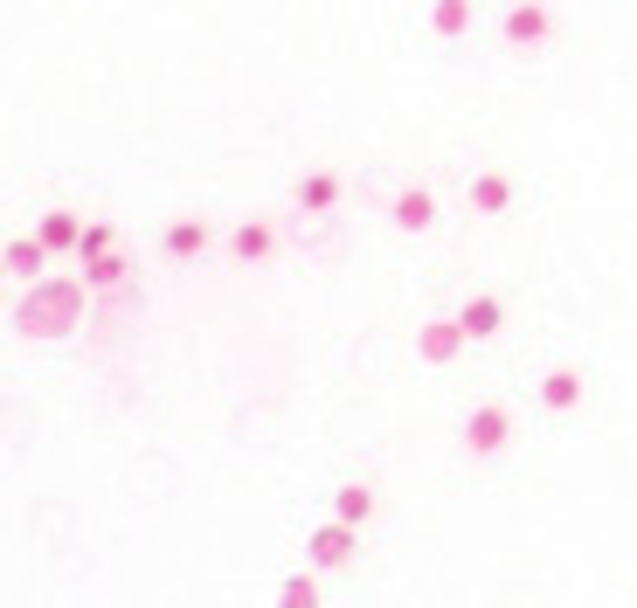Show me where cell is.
I'll list each match as a JSON object with an SVG mask.
<instances>
[{"label": "cell", "instance_id": "9a60e30c", "mask_svg": "<svg viewBox=\"0 0 637 608\" xmlns=\"http://www.w3.org/2000/svg\"><path fill=\"white\" fill-rule=\"evenodd\" d=\"M112 249H118V228H112V222H91L84 235H76L70 256H76V263H97V256H112Z\"/></svg>", "mask_w": 637, "mask_h": 608}, {"label": "cell", "instance_id": "3957f363", "mask_svg": "<svg viewBox=\"0 0 637 608\" xmlns=\"http://www.w3.org/2000/svg\"><path fill=\"white\" fill-rule=\"evenodd\" d=\"M305 553H312V574H333V567H347L353 553H361V533H347V525H312V533H305Z\"/></svg>", "mask_w": 637, "mask_h": 608}, {"label": "cell", "instance_id": "7c38bea8", "mask_svg": "<svg viewBox=\"0 0 637 608\" xmlns=\"http://www.w3.org/2000/svg\"><path fill=\"white\" fill-rule=\"evenodd\" d=\"M368 519H374V491H368V484H340V491H333V525L361 533Z\"/></svg>", "mask_w": 637, "mask_h": 608}, {"label": "cell", "instance_id": "4fadbf2b", "mask_svg": "<svg viewBox=\"0 0 637 608\" xmlns=\"http://www.w3.org/2000/svg\"><path fill=\"white\" fill-rule=\"evenodd\" d=\"M429 222H437V194H429V188H410V194L395 201V228L402 235H423Z\"/></svg>", "mask_w": 637, "mask_h": 608}, {"label": "cell", "instance_id": "30bf717a", "mask_svg": "<svg viewBox=\"0 0 637 608\" xmlns=\"http://www.w3.org/2000/svg\"><path fill=\"white\" fill-rule=\"evenodd\" d=\"M270 249H277L270 222H243L236 235H229V256H236V263H270Z\"/></svg>", "mask_w": 637, "mask_h": 608}, {"label": "cell", "instance_id": "ac0fdd59", "mask_svg": "<svg viewBox=\"0 0 637 608\" xmlns=\"http://www.w3.org/2000/svg\"><path fill=\"white\" fill-rule=\"evenodd\" d=\"M429 29H437V35H465L471 29V0H437V8H429Z\"/></svg>", "mask_w": 637, "mask_h": 608}, {"label": "cell", "instance_id": "2e32d148", "mask_svg": "<svg viewBox=\"0 0 637 608\" xmlns=\"http://www.w3.org/2000/svg\"><path fill=\"white\" fill-rule=\"evenodd\" d=\"M209 249V222H173L167 228V256H201Z\"/></svg>", "mask_w": 637, "mask_h": 608}, {"label": "cell", "instance_id": "277c9868", "mask_svg": "<svg viewBox=\"0 0 637 608\" xmlns=\"http://www.w3.org/2000/svg\"><path fill=\"white\" fill-rule=\"evenodd\" d=\"M450 326L465 332V346H486V339H499V326H506V305L492 298V290H478V298L457 305V319H450Z\"/></svg>", "mask_w": 637, "mask_h": 608}, {"label": "cell", "instance_id": "9c48e42d", "mask_svg": "<svg viewBox=\"0 0 637 608\" xmlns=\"http://www.w3.org/2000/svg\"><path fill=\"white\" fill-rule=\"evenodd\" d=\"M548 29H554L548 8H513V14H506V42H513V49H541Z\"/></svg>", "mask_w": 637, "mask_h": 608}, {"label": "cell", "instance_id": "8992f818", "mask_svg": "<svg viewBox=\"0 0 637 608\" xmlns=\"http://www.w3.org/2000/svg\"><path fill=\"white\" fill-rule=\"evenodd\" d=\"M76 235H84V222H76L70 207H49V215L35 222V249H42V256H70Z\"/></svg>", "mask_w": 637, "mask_h": 608}, {"label": "cell", "instance_id": "8fae6325", "mask_svg": "<svg viewBox=\"0 0 637 608\" xmlns=\"http://www.w3.org/2000/svg\"><path fill=\"white\" fill-rule=\"evenodd\" d=\"M42 249H35V235H8V243H0V270H8V277H21V284H29V277H42Z\"/></svg>", "mask_w": 637, "mask_h": 608}, {"label": "cell", "instance_id": "52a82bcc", "mask_svg": "<svg viewBox=\"0 0 637 608\" xmlns=\"http://www.w3.org/2000/svg\"><path fill=\"white\" fill-rule=\"evenodd\" d=\"M291 201L305 207V215H326V207H333V201H340V173H333V167H319V173H305V180H298V188H291Z\"/></svg>", "mask_w": 637, "mask_h": 608}, {"label": "cell", "instance_id": "e0dca14e", "mask_svg": "<svg viewBox=\"0 0 637 608\" xmlns=\"http://www.w3.org/2000/svg\"><path fill=\"white\" fill-rule=\"evenodd\" d=\"M84 277H91L97 290H118L125 277H132V256H118V249H112V256H97V263H84Z\"/></svg>", "mask_w": 637, "mask_h": 608}, {"label": "cell", "instance_id": "6da1fadb", "mask_svg": "<svg viewBox=\"0 0 637 608\" xmlns=\"http://www.w3.org/2000/svg\"><path fill=\"white\" fill-rule=\"evenodd\" d=\"M520 422L506 402H478L465 422H457V442H465V457H499V449H513Z\"/></svg>", "mask_w": 637, "mask_h": 608}, {"label": "cell", "instance_id": "5b68a950", "mask_svg": "<svg viewBox=\"0 0 637 608\" xmlns=\"http://www.w3.org/2000/svg\"><path fill=\"white\" fill-rule=\"evenodd\" d=\"M457 353H465V332H457L450 319H429V326L416 332V360H423V366H450Z\"/></svg>", "mask_w": 637, "mask_h": 608}, {"label": "cell", "instance_id": "7a4b0ae2", "mask_svg": "<svg viewBox=\"0 0 637 608\" xmlns=\"http://www.w3.org/2000/svg\"><path fill=\"white\" fill-rule=\"evenodd\" d=\"M70 319H76V284H63V277H56V284H42L35 298L14 311V326L29 332V339H49V332H63Z\"/></svg>", "mask_w": 637, "mask_h": 608}, {"label": "cell", "instance_id": "d6986e66", "mask_svg": "<svg viewBox=\"0 0 637 608\" xmlns=\"http://www.w3.org/2000/svg\"><path fill=\"white\" fill-rule=\"evenodd\" d=\"M326 595H319V574H291L285 588H277V608H319Z\"/></svg>", "mask_w": 637, "mask_h": 608}, {"label": "cell", "instance_id": "ffe728a7", "mask_svg": "<svg viewBox=\"0 0 637 608\" xmlns=\"http://www.w3.org/2000/svg\"><path fill=\"white\" fill-rule=\"evenodd\" d=\"M0 284H8V270H0Z\"/></svg>", "mask_w": 637, "mask_h": 608}, {"label": "cell", "instance_id": "ba28073f", "mask_svg": "<svg viewBox=\"0 0 637 608\" xmlns=\"http://www.w3.org/2000/svg\"><path fill=\"white\" fill-rule=\"evenodd\" d=\"M471 207H478V215H506V207H513V173L486 167V173L471 180Z\"/></svg>", "mask_w": 637, "mask_h": 608}, {"label": "cell", "instance_id": "5bb4252c", "mask_svg": "<svg viewBox=\"0 0 637 608\" xmlns=\"http://www.w3.org/2000/svg\"><path fill=\"white\" fill-rule=\"evenodd\" d=\"M541 402L548 408H575L582 402V374H575V366H554V374L541 381Z\"/></svg>", "mask_w": 637, "mask_h": 608}]
</instances>
